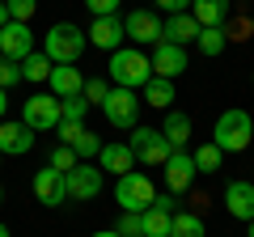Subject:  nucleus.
I'll list each match as a JSON object with an SVG mask.
<instances>
[{
	"instance_id": "obj_1",
	"label": "nucleus",
	"mask_w": 254,
	"mask_h": 237,
	"mask_svg": "<svg viewBox=\"0 0 254 237\" xmlns=\"http://www.w3.org/2000/svg\"><path fill=\"white\" fill-rule=\"evenodd\" d=\"M106 72L119 89H144L153 81V59L144 51H136V47H119V51H110Z\"/></svg>"
},
{
	"instance_id": "obj_2",
	"label": "nucleus",
	"mask_w": 254,
	"mask_h": 237,
	"mask_svg": "<svg viewBox=\"0 0 254 237\" xmlns=\"http://www.w3.org/2000/svg\"><path fill=\"white\" fill-rule=\"evenodd\" d=\"M85 47H89V38H85V30L72 26V21H55L43 34V55L51 64H76L85 55Z\"/></svg>"
},
{
	"instance_id": "obj_3",
	"label": "nucleus",
	"mask_w": 254,
	"mask_h": 237,
	"mask_svg": "<svg viewBox=\"0 0 254 237\" xmlns=\"http://www.w3.org/2000/svg\"><path fill=\"white\" fill-rule=\"evenodd\" d=\"M212 144L220 153H242V148L254 144V118L246 110H225L216 118V127H212Z\"/></svg>"
},
{
	"instance_id": "obj_4",
	"label": "nucleus",
	"mask_w": 254,
	"mask_h": 237,
	"mask_svg": "<svg viewBox=\"0 0 254 237\" xmlns=\"http://www.w3.org/2000/svg\"><path fill=\"white\" fill-rule=\"evenodd\" d=\"M115 199H119V208H123V212H148V208H153V199H157V186H153L148 174L131 170V174H123V178L115 182Z\"/></svg>"
},
{
	"instance_id": "obj_5",
	"label": "nucleus",
	"mask_w": 254,
	"mask_h": 237,
	"mask_svg": "<svg viewBox=\"0 0 254 237\" xmlns=\"http://www.w3.org/2000/svg\"><path fill=\"white\" fill-rule=\"evenodd\" d=\"M127 148L136 153V161H144V165H165L170 161V140L161 136V127H131V136H127Z\"/></svg>"
},
{
	"instance_id": "obj_6",
	"label": "nucleus",
	"mask_w": 254,
	"mask_h": 237,
	"mask_svg": "<svg viewBox=\"0 0 254 237\" xmlns=\"http://www.w3.org/2000/svg\"><path fill=\"white\" fill-rule=\"evenodd\" d=\"M140 106L144 102L136 98V89H110V98L102 102V110H106V118H110V127H119V131H131L136 127V118H140Z\"/></svg>"
},
{
	"instance_id": "obj_7",
	"label": "nucleus",
	"mask_w": 254,
	"mask_h": 237,
	"mask_svg": "<svg viewBox=\"0 0 254 237\" xmlns=\"http://www.w3.org/2000/svg\"><path fill=\"white\" fill-rule=\"evenodd\" d=\"M30 131H55L60 127V98L55 93H34L26 98V115H21Z\"/></svg>"
},
{
	"instance_id": "obj_8",
	"label": "nucleus",
	"mask_w": 254,
	"mask_h": 237,
	"mask_svg": "<svg viewBox=\"0 0 254 237\" xmlns=\"http://www.w3.org/2000/svg\"><path fill=\"white\" fill-rule=\"evenodd\" d=\"M161 178H165V191H187V186H195V157L187 153V148H178V153H170V161L161 165Z\"/></svg>"
},
{
	"instance_id": "obj_9",
	"label": "nucleus",
	"mask_w": 254,
	"mask_h": 237,
	"mask_svg": "<svg viewBox=\"0 0 254 237\" xmlns=\"http://www.w3.org/2000/svg\"><path fill=\"white\" fill-rule=\"evenodd\" d=\"M34 199L47 203V208H60V203L68 199V174H60L55 165L38 170L34 174Z\"/></svg>"
},
{
	"instance_id": "obj_10",
	"label": "nucleus",
	"mask_w": 254,
	"mask_h": 237,
	"mask_svg": "<svg viewBox=\"0 0 254 237\" xmlns=\"http://www.w3.org/2000/svg\"><path fill=\"white\" fill-rule=\"evenodd\" d=\"M123 30H127V38L131 43H161V17H157L153 9H131L123 17Z\"/></svg>"
},
{
	"instance_id": "obj_11",
	"label": "nucleus",
	"mask_w": 254,
	"mask_h": 237,
	"mask_svg": "<svg viewBox=\"0 0 254 237\" xmlns=\"http://www.w3.org/2000/svg\"><path fill=\"white\" fill-rule=\"evenodd\" d=\"M34 51V34H30V26L26 21H9V26L0 30V55L4 59H26V55Z\"/></svg>"
},
{
	"instance_id": "obj_12",
	"label": "nucleus",
	"mask_w": 254,
	"mask_h": 237,
	"mask_svg": "<svg viewBox=\"0 0 254 237\" xmlns=\"http://www.w3.org/2000/svg\"><path fill=\"white\" fill-rule=\"evenodd\" d=\"M102 191V170L93 161H81L76 170H68V199H98Z\"/></svg>"
},
{
	"instance_id": "obj_13",
	"label": "nucleus",
	"mask_w": 254,
	"mask_h": 237,
	"mask_svg": "<svg viewBox=\"0 0 254 237\" xmlns=\"http://www.w3.org/2000/svg\"><path fill=\"white\" fill-rule=\"evenodd\" d=\"M148 59H153V76H165V81H174V76H182V72H187V47L157 43Z\"/></svg>"
},
{
	"instance_id": "obj_14",
	"label": "nucleus",
	"mask_w": 254,
	"mask_h": 237,
	"mask_svg": "<svg viewBox=\"0 0 254 237\" xmlns=\"http://www.w3.org/2000/svg\"><path fill=\"white\" fill-rule=\"evenodd\" d=\"M85 38H89L93 47H102V51H119L123 47V38H127V30H123V17H93V26L85 30Z\"/></svg>"
},
{
	"instance_id": "obj_15",
	"label": "nucleus",
	"mask_w": 254,
	"mask_h": 237,
	"mask_svg": "<svg viewBox=\"0 0 254 237\" xmlns=\"http://www.w3.org/2000/svg\"><path fill=\"white\" fill-rule=\"evenodd\" d=\"M131 165H136V153L127 148V140L102 144V153H98V170H102V174H115V178H123V174H131Z\"/></svg>"
},
{
	"instance_id": "obj_16",
	"label": "nucleus",
	"mask_w": 254,
	"mask_h": 237,
	"mask_svg": "<svg viewBox=\"0 0 254 237\" xmlns=\"http://www.w3.org/2000/svg\"><path fill=\"white\" fill-rule=\"evenodd\" d=\"M225 208H229V216H237V220H254V182L233 178V182L225 186Z\"/></svg>"
},
{
	"instance_id": "obj_17",
	"label": "nucleus",
	"mask_w": 254,
	"mask_h": 237,
	"mask_svg": "<svg viewBox=\"0 0 254 237\" xmlns=\"http://www.w3.org/2000/svg\"><path fill=\"white\" fill-rule=\"evenodd\" d=\"M199 38V21L190 13H174V17L161 21V43H174V47H187Z\"/></svg>"
},
{
	"instance_id": "obj_18",
	"label": "nucleus",
	"mask_w": 254,
	"mask_h": 237,
	"mask_svg": "<svg viewBox=\"0 0 254 237\" xmlns=\"http://www.w3.org/2000/svg\"><path fill=\"white\" fill-rule=\"evenodd\" d=\"M34 148V131L26 123H0V153L4 157H26Z\"/></svg>"
},
{
	"instance_id": "obj_19",
	"label": "nucleus",
	"mask_w": 254,
	"mask_h": 237,
	"mask_svg": "<svg viewBox=\"0 0 254 237\" xmlns=\"http://www.w3.org/2000/svg\"><path fill=\"white\" fill-rule=\"evenodd\" d=\"M47 85H51V93L64 102V98H76V93L85 89V76H81V68H72V64H55Z\"/></svg>"
},
{
	"instance_id": "obj_20",
	"label": "nucleus",
	"mask_w": 254,
	"mask_h": 237,
	"mask_svg": "<svg viewBox=\"0 0 254 237\" xmlns=\"http://www.w3.org/2000/svg\"><path fill=\"white\" fill-rule=\"evenodd\" d=\"M190 17L199 21V30L225 26L229 21V0H190Z\"/></svg>"
},
{
	"instance_id": "obj_21",
	"label": "nucleus",
	"mask_w": 254,
	"mask_h": 237,
	"mask_svg": "<svg viewBox=\"0 0 254 237\" xmlns=\"http://www.w3.org/2000/svg\"><path fill=\"white\" fill-rule=\"evenodd\" d=\"M161 136L170 140L174 153H178V148H187V144H190V115L170 110V115H165V123H161Z\"/></svg>"
},
{
	"instance_id": "obj_22",
	"label": "nucleus",
	"mask_w": 254,
	"mask_h": 237,
	"mask_svg": "<svg viewBox=\"0 0 254 237\" xmlns=\"http://www.w3.org/2000/svg\"><path fill=\"white\" fill-rule=\"evenodd\" d=\"M140 93H144V106H153V110H170L174 106V81H165V76H153Z\"/></svg>"
},
{
	"instance_id": "obj_23",
	"label": "nucleus",
	"mask_w": 254,
	"mask_h": 237,
	"mask_svg": "<svg viewBox=\"0 0 254 237\" xmlns=\"http://www.w3.org/2000/svg\"><path fill=\"white\" fill-rule=\"evenodd\" d=\"M51 59H47L43 51H30L26 59H21V81H30V85H43V81H51Z\"/></svg>"
},
{
	"instance_id": "obj_24",
	"label": "nucleus",
	"mask_w": 254,
	"mask_h": 237,
	"mask_svg": "<svg viewBox=\"0 0 254 237\" xmlns=\"http://www.w3.org/2000/svg\"><path fill=\"white\" fill-rule=\"evenodd\" d=\"M170 237H208V233H203V216H199V212H178Z\"/></svg>"
},
{
	"instance_id": "obj_25",
	"label": "nucleus",
	"mask_w": 254,
	"mask_h": 237,
	"mask_svg": "<svg viewBox=\"0 0 254 237\" xmlns=\"http://www.w3.org/2000/svg\"><path fill=\"white\" fill-rule=\"evenodd\" d=\"M190 157H195V174H216V170H220V161H225V153H220L212 140H208V144H199Z\"/></svg>"
},
{
	"instance_id": "obj_26",
	"label": "nucleus",
	"mask_w": 254,
	"mask_h": 237,
	"mask_svg": "<svg viewBox=\"0 0 254 237\" xmlns=\"http://www.w3.org/2000/svg\"><path fill=\"white\" fill-rule=\"evenodd\" d=\"M195 47H199L203 55H220L229 47V34H225V26H212V30H199V38H195Z\"/></svg>"
},
{
	"instance_id": "obj_27",
	"label": "nucleus",
	"mask_w": 254,
	"mask_h": 237,
	"mask_svg": "<svg viewBox=\"0 0 254 237\" xmlns=\"http://www.w3.org/2000/svg\"><path fill=\"white\" fill-rule=\"evenodd\" d=\"M68 148H72V153L81 157V161H93V157L102 153V140L93 136L89 127H81V131H76V136H72V144H68Z\"/></svg>"
},
{
	"instance_id": "obj_28",
	"label": "nucleus",
	"mask_w": 254,
	"mask_h": 237,
	"mask_svg": "<svg viewBox=\"0 0 254 237\" xmlns=\"http://www.w3.org/2000/svg\"><path fill=\"white\" fill-rule=\"evenodd\" d=\"M170 229H174L170 212H161V208H148L144 212V237H170Z\"/></svg>"
},
{
	"instance_id": "obj_29",
	"label": "nucleus",
	"mask_w": 254,
	"mask_h": 237,
	"mask_svg": "<svg viewBox=\"0 0 254 237\" xmlns=\"http://www.w3.org/2000/svg\"><path fill=\"white\" fill-rule=\"evenodd\" d=\"M89 110H93V106L81 98V93H76V98H64V102H60V123H85Z\"/></svg>"
},
{
	"instance_id": "obj_30",
	"label": "nucleus",
	"mask_w": 254,
	"mask_h": 237,
	"mask_svg": "<svg viewBox=\"0 0 254 237\" xmlns=\"http://www.w3.org/2000/svg\"><path fill=\"white\" fill-rule=\"evenodd\" d=\"M115 233L119 237H144V212H123Z\"/></svg>"
},
{
	"instance_id": "obj_31",
	"label": "nucleus",
	"mask_w": 254,
	"mask_h": 237,
	"mask_svg": "<svg viewBox=\"0 0 254 237\" xmlns=\"http://www.w3.org/2000/svg\"><path fill=\"white\" fill-rule=\"evenodd\" d=\"M81 98L89 102V106H102V102L110 98V85L102 81V76H93V81H85V89H81Z\"/></svg>"
},
{
	"instance_id": "obj_32",
	"label": "nucleus",
	"mask_w": 254,
	"mask_h": 237,
	"mask_svg": "<svg viewBox=\"0 0 254 237\" xmlns=\"http://www.w3.org/2000/svg\"><path fill=\"white\" fill-rule=\"evenodd\" d=\"M51 165H55L60 174H68V170H76V165H81V157H76L68 144H55V153H51Z\"/></svg>"
},
{
	"instance_id": "obj_33",
	"label": "nucleus",
	"mask_w": 254,
	"mask_h": 237,
	"mask_svg": "<svg viewBox=\"0 0 254 237\" xmlns=\"http://www.w3.org/2000/svg\"><path fill=\"white\" fill-rule=\"evenodd\" d=\"M17 81H21V64H17V59H4V55H0V89L9 93Z\"/></svg>"
},
{
	"instance_id": "obj_34",
	"label": "nucleus",
	"mask_w": 254,
	"mask_h": 237,
	"mask_svg": "<svg viewBox=\"0 0 254 237\" xmlns=\"http://www.w3.org/2000/svg\"><path fill=\"white\" fill-rule=\"evenodd\" d=\"M4 4H9V17L26 21V26H30V17H34V9H38V0H4Z\"/></svg>"
},
{
	"instance_id": "obj_35",
	"label": "nucleus",
	"mask_w": 254,
	"mask_h": 237,
	"mask_svg": "<svg viewBox=\"0 0 254 237\" xmlns=\"http://www.w3.org/2000/svg\"><path fill=\"white\" fill-rule=\"evenodd\" d=\"M119 4L123 0H85V9H89V17H115Z\"/></svg>"
},
{
	"instance_id": "obj_36",
	"label": "nucleus",
	"mask_w": 254,
	"mask_h": 237,
	"mask_svg": "<svg viewBox=\"0 0 254 237\" xmlns=\"http://www.w3.org/2000/svg\"><path fill=\"white\" fill-rule=\"evenodd\" d=\"M157 4H161L165 17H174V13H190V0H157Z\"/></svg>"
},
{
	"instance_id": "obj_37",
	"label": "nucleus",
	"mask_w": 254,
	"mask_h": 237,
	"mask_svg": "<svg viewBox=\"0 0 254 237\" xmlns=\"http://www.w3.org/2000/svg\"><path fill=\"white\" fill-rule=\"evenodd\" d=\"M153 208H161V212H170V216H178V199H174V191L157 195V199H153Z\"/></svg>"
},
{
	"instance_id": "obj_38",
	"label": "nucleus",
	"mask_w": 254,
	"mask_h": 237,
	"mask_svg": "<svg viewBox=\"0 0 254 237\" xmlns=\"http://www.w3.org/2000/svg\"><path fill=\"white\" fill-rule=\"evenodd\" d=\"M81 127H85V123H60V127H55V131H60V144H72V136Z\"/></svg>"
},
{
	"instance_id": "obj_39",
	"label": "nucleus",
	"mask_w": 254,
	"mask_h": 237,
	"mask_svg": "<svg viewBox=\"0 0 254 237\" xmlns=\"http://www.w3.org/2000/svg\"><path fill=\"white\" fill-rule=\"evenodd\" d=\"M9 21H13V17H9V4H4V0H0V30L9 26Z\"/></svg>"
},
{
	"instance_id": "obj_40",
	"label": "nucleus",
	"mask_w": 254,
	"mask_h": 237,
	"mask_svg": "<svg viewBox=\"0 0 254 237\" xmlns=\"http://www.w3.org/2000/svg\"><path fill=\"white\" fill-rule=\"evenodd\" d=\"M4 110H9V93L0 89V123H4Z\"/></svg>"
},
{
	"instance_id": "obj_41",
	"label": "nucleus",
	"mask_w": 254,
	"mask_h": 237,
	"mask_svg": "<svg viewBox=\"0 0 254 237\" xmlns=\"http://www.w3.org/2000/svg\"><path fill=\"white\" fill-rule=\"evenodd\" d=\"M246 237H254V220H246Z\"/></svg>"
},
{
	"instance_id": "obj_42",
	"label": "nucleus",
	"mask_w": 254,
	"mask_h": 237,
	"mask_svg": "<svg viewBox=\"0 0 254 237\" xmlns=\"http://www.w3.org/2000/svg\"><path fill=\"white\" fill-rule=\"evenodd\" d=\"M93 237H119V233H115V229H106V233H93Z\"/></svg>"
},
{
	"instance_id": "obj_43",
	"label": "nucleus",
	"mask_w": 254,
	"mask_h": 237,
	"mask_svg": "<svg viewBox=\"0 0 254 237\" xmlns=\"http://www.w3.org/2000/svg\"><path fill=\"white\" fill-rule=\"evenodd\" d=\"M0 237H13V233H9V229H4V225H0Z\"/></svg>"
},
{
	"instance_id": "obj_44",
	"label": "nucleus",
	"mask_w": 254,
	"mask_h": 237,
	"mask_svg": "<svg viewBox=\"0 0 254 237\" xmlns=\"http://www.w3.org/2000/svg\"><path fill=\"white\" fill-rule=\"evenodd\" d=\"M0 203H4V186H0Z\"/></svg>"
},
{
	"instance_id": "obj_45",
	"label": "nucleus",
	"mask_w": 254,
	"mask_h": 237,
	"mask_svg": "<svg viewBox=\"0 0 254 237\" xmlns=\"http://www.w3.org/2000/svg\"><path fill=\"white\" fill-rule=\"evenodd\" d=\"M0 161H4V153H0Z\"/></svg>"
},
{
	"instance_id": "obj_46",
	"label": "nucleus",
	"mask_w": 254,
	"mask_h": 237,
	"mask_svg": "<svg viewBox=\"0 0 254 237\" xmlns=\"http://www.w3.org/2000/svg\"><path fill=\"white\" fill-rule=\"evenodd\" d=\"M250 81H254V76H250Z\"/></svg>"
}]
</instances>
